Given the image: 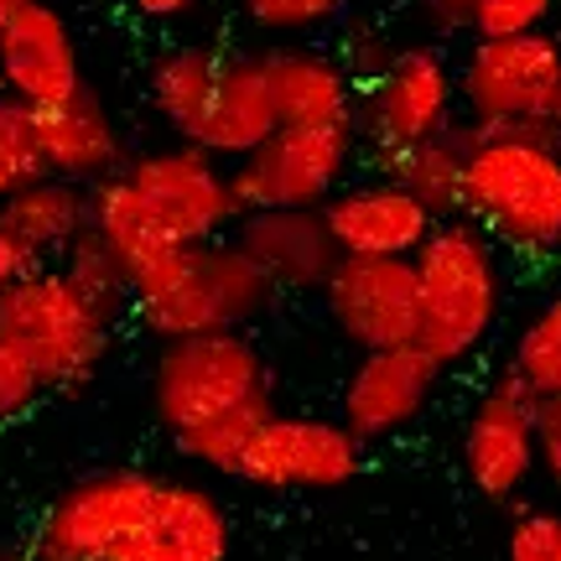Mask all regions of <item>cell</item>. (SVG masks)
<instances>
[{
  "mask_svg": "<svg viewBox=\"0 0 561 561\" xmlns=\"http://www.w3.org/2000/svg\"><path fill=\"white\" fill-rule=\"evenodd\" d=\"M348 0H240L244 21L265 37H312L343 16Z\"/></svg>",
  "mask_w": 561,
  "mask_h": 561,
  "instance_id": "f1b7e54d",
  "label": "cell"
},
{
  "mask_svg": "<svg viewBox=\"0 0 561 561\" xmlns=\"http://www.w3.org/2000/svg\"><path fill=\"white\" fill-rule=\"evenodd\" d=\"M271 301H276V286L224 234V240L187 244L167 276L140 286L130 301V322L157 343L198 339V333H244L250 322L271 312Z\"/></svg>",
  "mask_w": 561,
  "mask_h": 561,
  "instance_id": "277c9868",
  "label": "cell"
},
{
  "mask_svg": "<svg viewBox=\"0 0 561 561\" xmlns=\"http://www.w3.org/2000/svg\"><path fill=\"white\" fill-rule=\"evenodd\" d=\"M364 468V442L333 416H291L271 411L240 462V483L271 494H333Z\"/></svg>",
  "mask_w": 561,
  "mask_h": 561,
  "instance_id": "30bf717a",
  "label": "cell"
},
{
  "mask_svg": "<svg viewBox=\"0 0 561 561\" xmlns=\"http://www.w3.org/2000/svg\"><path fill=\"white\" fill-rule=\"evenodd\" d=\"M322 307L359 354L401 348L421 333V291L411 255H339L322 280Z\"/></svg>",
  "mask_w": 561,
  "mask_h": 561,
  "instance_id": "8fae6325",
  "label": "cell"
},
{
  "mask_svg": "<svg viewBox=\"0 0 561 561\" xmlns=\"http://www.w3.org/2000/svg\"><path fill=\"white\" fill-rule=\"evenodd\" d=\"M229 515L224 504L187 479H157V500L140 530L115 551V561H224Z\"/></svg>",
  "mask_w": 561,
  "mask_h": 561,
  "instance_id": "ac0fdd59",
  "label": "cell"
},
{
  "mask_svg": "<svg viewBox=\"0 0 561 561\" xmlns=\"http://www.w3.org/2000/svg\"><path fill=\"white\" fill-rule=\"evenodd\" d=\"M265 73H271L280 125L359 121V83L348 79L339 53L276 42V47H265Z\"/></svg>",
  "mask_w": 561,
  "mask_h": 561,
  "instance_id": "44dd1931",
  "label": "cell"
},
{
  "mask_svg": "<svg viewBox=\"0 0 561 561\" xmlns=\"http://www.w3.org/2000/svg\"><path fill=\"white\" fill-rule=\"evenodd\" d=\"M359 157V121L276 125L229 172H234V193L244 208H322L354 178Z\"/></svg>",
  "mask_w": 561,
  "mask_h": 561,
  "instance_id": "8992f818",
  "label": "cell"
},
{
  "mask_svg": "<svg viewBox=\"0 0 561 561\" xmlns=\"http://www.w3.org/2000/svg\"><path fill=\"white\" fill-rule=\"evenodd\" d=\"M546 125H551V136L561 140V89H557V104H551V121H546Z\"/></svg>",
  "mask_w": 561,
  "mask_h": 561,
  "instance_id": "ab89813d",
  "label": "cell"
},
{
  "mask_svg": "<svg viewBox=\"0 0 561 561\" xmlns=\"http://www.w3.org/2000/svg\"><path fill=\"white\" fill-rule=\"evenodd\" d=\"M557 11V0H479L468 32L473 37H520V32H541Z\"/></svg>",
  "mask_w": 561,
  "mask_h": 561,
  "instance_id": "f546056e",
  "label": "cell"
},
{
  "mask_svg": "<svg viewBox=\"0 0 561 561\" xmlns=\"http://www.w3.org/2000/svg\"><path fill=\"white\" fill-rule=\"evenodd\" d=\"M416 291H421V333L416 343L442 364L458 369L479 354L504 307V265L500 244L483 234L473 219H437L421 240Z\"/></svg>",
  "mask_w": 561,
  "mask_h": 561,
  "instance_id": "3957f363",
  "label": "cell"
},
{
  "mask_svg": "<svg viewBox=\"0 0 561 561\" xmlns=\"http://www.w3.org/2000/svg\"><path fill=\"white\" fill-rule=\"evenodd\" d=\"M271 411V369L250 333H198L157 348L151 416L187 462L219 479H240L244 453Z\"/></svg>",
  "mask_w": 561,
  "mask_h": 561,
  "instance_id": "6da1fadb",
  "label": "cell"
},
{
  "mask_svg": "<svg viewBox=\"0 0 561 561\" xmlns=\"http://www.w3.org/2000/svg\"><path fill=\"white\" fill-rule=\"evenodd\" d=\"M121 5L140 21H178V16H187L193 5H203V0H121Z\"/></svg>",
  "mask_w": 561,
  "mask_h": 561,
  "instance_id": "d590c367",
  "label": "cell"
},
{
  "mask_svg": "<svg viewBox=\"0 0 561 561\" xmlns=\"http://www.w3.org/2000/svg\"><path fill=\"white\" fill-rule=\"evenodd\" d=\"M16 561H100V557H68V551H47V546H26V551H21Z\"/></svg>",
  "mask_w": 561,
  "mask_h": 561,
  "instance_id": "74e56055",
  "label": "cell"
},
{
  "mask_svg": "<svg viewBox=\"0 0 561 561\" xmlns=\"http://www.w3.org/2000/svg\"><path fill=\"white\" fill-rule=\"evenodd\" d=\"M42 390H47V385H42V375L32 369V359L0 333V426H11V421L26 416V411L37 405Z\"/></svg>",
  "mask_w": 561,
  "mask_h": 561,
  "instance_id": "1f68e13d",
  "label": "cell"
},
{
  "mask_svg": "<svg viewBox=\"0 0 561 561\" xmlns=\"http://www.w3.org/2000/svg\"><path fill=\"white\" fill-rule=\"evenodd\" d=\"M89 208H94V234L125 261L136 291L167 276V271L178 265V255L187 250V244L151 214V203L140 198V187L125 178V172L94 182V187H89Z\"/></svg>",
  "mask_w": 561,
  "mask_h": 561,
  "instance_id": "7402d4cb",
  "label": "cell"
},
{
  "mask_svg": "<svg viewBox=\"0 0 561 561\" xmlns=\"http://www.w3.org/2000/svg\"><path fill=\"white\" fill-rule=\"evenodd\" d=\"M0 333L32 359L47 390H83L104 369L115 322L73 291L58 261L21 271L0 297Z\"/></svg>",
  "mask_w": 561,
  "mask_h": 561,
  "instance_id": "5b68a950",
  "label": "cell"
},
{
  "mask_svg": "<svg viewBox=\"0 0 561 561\" xmlns=\"http://www.w3.org/2000/svg\"><path fill=\"white\" fill-rule=\"evenodd\" d=\"M458 115L468 125H546L561 89V37H473L458 58Z\"/></svg>",
  "mask_w": 561,
  "mask_h": 561,
  "instance_id": "52a82bcc",
  "label": "cell"
},
{
  "mask_svg": "<svg viewBox=\"0 0 561 561\" xmlns=\"http://www.w3.org/2000/svg\"><path fill=\"white\" fill-rule=\"evenodd\" d=\"M442 375H447V369H442L421 343L369 348V354H359L354 375L343 385L339 421L364 447L401 437L405 426H416V421L426 416V405L437 401Z\"/></svg>",
  "mask_w": 561,
  "mask_h": 561,
  "instance_id": "5bb4252c",
  "label": "cell"
},
{
  "mask_svg": "<svg viewBox=\"0 0 561 561\" xmlns=\"http://www.w3.org/2000/svg\"><path fill=\"white\" fill-rule=\"evenodd\" d=\"M462 151H468V136H462V121L442 136H426L416 146H401L390 157L369 161L375 172H390V178L411 187L437 219H453L462 214Z\"/></svg>",
  "mask_w": 561,
  "mask_h": 561,
  "instance_id": "d4e9b609",
  "label": "cell"
},
{
  "mask_svg": "<svg viewBox=\"0 0 561 561\" xmlns=\"http://www.w3.org/2000/svg\"><path fill=\"white\" fill-rule=\"evenodd\" d=\"M229 240L261 265L276 291H322V280L339 265V244L328 234L322 208H244Z\"/></svg>",
  "mask_w": 561,
  "mask_h": 561,
  "instance_id": "e0dca14e",
  "label": "cell"
},
{
  "mask_svg": "<svg viewBox=\"0 0 561 561\" xmlns=\"http://www.w3.org/2000/svg\"><path fill=\"white\" fill-rule=\"evenodd\" d=\"M396 47H401V42H390L380 26H364V21H354V26L343 32V42H339V62L348 68V79L364 89V83H375L385 73V62L396 58Z\"/></svg>",
  "mask_w": 561,
  "mask_h": 561,
  "instance_id": "d6a6232c",
  "label": "cell"
},
{
  "mask_svg": "<svg viewBox=\"0 0 561 561\" xmlns=\"http://www.w3.org/2000/svg\"><path fill=\"white\" fill-rule=\"evenodd\" d=\"M32 265H37V255H32V250H26L5 224H0V297H5V286H11L21 271H32Z\"/></svg>",
  "mask_w": 561,
  "mask_h": 561,
  "instance_id": "e575fe53",
  "label": "cell"
},
{
  "mask_svg": "<svg viewBox=\"0 0 561 561\" xmlns=\"http://www.w3.org/2000/svg\"><path fill=\"white\" fill-rule=\"evenodd\" d=\"M0 561H5V557H0Z\"/></svg>",
  "mask_w": 561,
  "mask_h": 561,
  "instance_id": "60d3db41",
  "label": "cell"
},
{
  "mask_svg": "<svg viewBox=\"0 0 561 561\" xmlns=\"http://www.w3.org/2000/svg\"><path fill=\"white\" fill-rule=\"evenodd\" d=\"M536 462L541 473L561 489V396L536 401Z\"/></svg>",
  "mask_w": 561,
  "mask_h": 561,
  "instance_id": "836d02e7",
  "label": "cell"
},
{
  "mask_svg": "<svg viewBox=\"0 0 561 561\" xmlns=\"http://www.w3.org/2000/svg\"><path fill=\"white\" fill-rule=\"evenodd\" d=\"M37 178H47L42 140H37V110L0 89V198H11L16 187H26Z\"/></svg>",
  "mask_w": 561,
  "mask_h": 561,
  "instance_id": "83f0119b",
  "label": "cell"
},
{
  "mask_svg": "<svg viewBox=\"0 0 561 561\" xmlns=\"http://www.w3.org/2000/svg\"><path fill=\"white\" fill-rule=\"evenodd\" d=\"M219 62H224V47H214V42H178V47H167V53L151 62V73H146V100H151V110L161 115V125L178 130L182 140L193 136L203 104L214 94Z\"/></svg>",
  "mask_w": 561,
  "mask_h": 561,
  "instance_id": "cb8c5ba5",
  "label": "cell"
},
{
  "mask_svg": "<svg viewBox=\"0 0 561 561\" xmlns=\"http://www.w3.org/2000/svg\"><path fill=\"white\" fill-rule=\"evenodd\" d=\"M0 224H5L37 261H58L62 250L79 240V234H89V224H94L89 187L47 172V178L16 187L11 198H0Z\"/></svg>",
  "mask_w": 561,
  "mask_h": 561,
  "instance_id": "603a6c76",
  "label": "cell"
},
{
  "mask_svg": "<svg viewBox=\"0 0 561 561\" xmlns=\"http://www.w3.org/2000/svg\"><path fill=\"white\" fill-rule=\"evenodd\" d=\"M462 473L489 504H510L541 473L536 462V396L530 385L504 369L479 390L462 421Z\"/></svg>",
  "mask_w": 561,
  "mask_h": 561,
  "instance_id": "7c38bea8",
  "label": "cell"
},
{
  "mask_svg": "<svg viewBox=\"0 0 561 561\" xmlns=\"http://www.w3.org/2000/svg\"><path fill=\"white\" fill-rule=\"evenodd\" d=\"M151 500H157V473L104 468V473L68 483L58 500L47 504V515H42L32 541L47 546V551H68V557L115 561V551L151 515Z\"/></svg>",
  "mask_w": 561,
  "mask_h": 561,
  "instance_id": "4fadbf2b",
  "label": "cell"
},
{
  "mask_svg": "<svg viewBox=\"0 0 561 561\" xmlns=\"http://www.w3.org/2000/svg\"><path fill=\"white\" fill-rule=\"evenodd\" d=\"M458 121V73L432 42H401L380 79L359 89V140L369 161L442 136Z\"/></svg>",
  "mask_w": 561,
  "mask_h": 561,
  "instance_id": "ba28073f",
  "label": "cell"
},
{
  "mask_svg": "<svg viewBox=\"0 0 561 561\" xmlns=\"http://www.w3.org/2000/svg\"><path fill=\"white\" fill-rule=\"evenodd\" d=\"M62 276L73 280V291H79L100 318L110 322H130V301H136V280H130V271H125V261L110 250V244L94 234V224H89V234H79V240L68 244L58 255Z\"/></svg>",
  "mask_w": 561,
  "mask_h": 561,
  "instance_id": "484cf974",
  "label": "cell"
},
{
  "mask_svg": "<svg viewBox=\"0 0 561 561\" xmlns=\"http://www.w3.org/2000/svg\"><path fill=\"white\" fill-rule=\"evenodd\" d=\"M37 140L53 178L94 187V182L125 172V140L115 130V121H110V110L89 89H79V94H68L58 104H42Z\"/></svg>",
  "mask_w": 561,
  "mask_h": 561,
  "instance_id": "ffe728a7",
  "label": "cell"
},
{
  "mask_svg": "<svg viewBox=\"0 0 561 561\" xmlns=\"http://www.w3.org/2000/svg\"><path fill=\"white\" fill-rule=\"evenodd\" d=\"M473 5H479V0H421L426 21H432V26H442V32H447V26H468Z\"/></svg>",
  "mask_w": 561,
  "mask_h": 561,
  "instance_id": "8d00e7d4",
  "label": "cell"
},
{
  "mask_svg": "<svg viewBox=\"0 0 561 561\" xmlns=\"http://www.w3.org/2000/svg\"><path fill=\"white\" fill-rule=\"evenodd\" d=\"M510 369L530 385V396H561V291L525 318V328L515 333V348H510Z\"/></svg>",
  "mask_w": 561,
  "mask_h": 561,
  "instance_id": "4316f807",
  "label": "cell"
},
{
  "mask_svg": "<svg viewBox=\"0 0 561 561\" xmlns=\"http://www.w3.org/2000/svg\"><path fill=\"white\" fill-rule=\"evenodd\" d=\"M462 219L515 255H561V140L551 125H468Z\"/></svg>",
  "mask_w": 561,
  "mask_h": 561,
  "instance_id": "7a4b0ae2",
  "label": "cell"
},
{
  "mask_svg": "<svg viewBox=\"0 0 561 561\" xmlns=\"http://www.w3.org/2000/svg\"><path fill=\"white\" fill-rule=\"evenodd\" d=\"M504 561H561V510H515Z\"/></svg>",
  "mask_w": 561,
  "mask_h": 561,
  "instance_id": "4dcf8cb0",
  "label": "cell"
},
{
  "mask_svg": "<svg viewBox=\"0 0 561 561\" xmlns=\"http://www.w3.org/2000/svg\"><path fill=\"white\" fill-rule=\"evenodd\" d=\"M125 178L140 187V198L157 214L182 244L224 240L240 224L244 203L234 193L229 161L203 151L198 140H178L161 151H140L125 161Z\"/></svg>",
  "mask_w": 561,
  "mask_h": 561,
  "instance_id": "9c48e42d",
  "label": "cell"
},
{
  "mask_svg": "<svg viewBox=\"0 0 561 561\" xmlns=\"http://www.w3.org/2000/svg\"><path fill=\"white\" fill-rule=\"evenodd\" d=\"M0 89L26 100L32 110L58 104L83 89L79 42H73V26L58 5L21 0V11L0 37Z\"/></svg>",
  "mask_w": 561,
  "mask_h": 561,
  "instance_id": "2e32d148",
  "label": "cell"
},
{
  "mask_svg": "<svg viewBox=\"0 0 561 561\" xmlns=\"http://www.w3.org/2000/svg\"><path fill=\"white\" fill-rule=\"evenodd\" d=\"M322 219H328L339 255H416L437 214L390 172H375V178L343 182L339 193L322 203Z\"/></svg>",
  "mask_w": 561,
  "mask_h": 561,
  "instance_id": "9a60e30c",
  "label": "cell"
},
{
  "mask_svg": "<svg viewBox=\"0 0 561 561\" xmlns=\"http://www.w3.org/2000/svg\"><path fill=\"white\" fill-rule=\"evenodd\" d=\"M16 11H21V0H0V37H5V26H11Z\"/></svg>",
  "mask_w": 561,
  "mask_h": 561,
  "instance_id": "f35d334b",
  "label": "cell"
},
{
  "mask_svg": "<svg viewBox=\"0 0 561 561\" xmlns=\"http://www.w3.org/2000/svg\"><path fill=\"white\" fill-rule=\"evenodd\" d=\"M276 125L280 115H276V94H271V73H265V53H224L214 94H208L187 140H198L203 151H214L219 161L234 167Z\"/></svg>",
  "mask_w": 561,
  "mask_h": 561,
  "instance_id": "d6986e66",
  "label": "cell"
}]
</instances>
